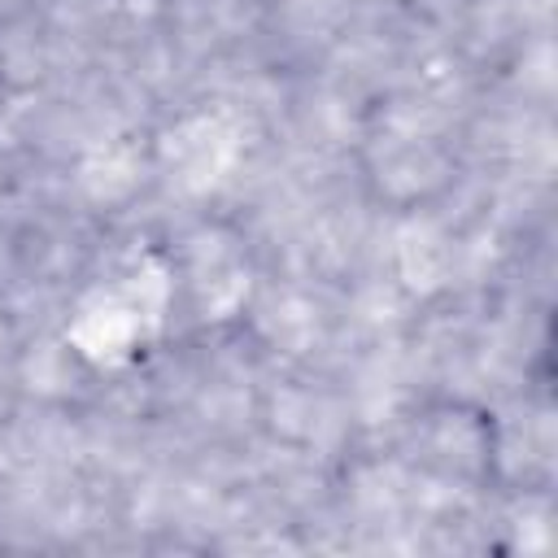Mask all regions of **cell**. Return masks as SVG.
I'll use <instances>...</instances> for the list:
<instances>
[{
    "label": "cell",
    "mask_w": 558,
    "mask_h": 558,
    "mask_svg": "<svg viewBox=\"0 0 558 558\" xmlns=\"http://www.w3.org/2000/svg\"><path fill=\"white\" fill-rule=\"evenodd\" d=\"M357 170L366 192L392 214L427 209L458 183L449 135L410 109H379L371 118L357 144Z\"/></svg>",
    "instance_id": "6da1fadb"
},
{
    "label": "cell",
    "mask_w": 558,
    "mask_h": 558,
    "mask_svg": "<svg viewBox=\"0 0 558 558\" xmlns=\"http://www.w3.org/2000/svg\"><path fill=\"white\" fill-rule=\"evenodd\" d=\"M405 453L427 475L449 484H484L497 471V427L493 414L462 401L423 405L405 427Z\"/></svg>",
    "instance_id": "7a4b0ae2"
},
{
    "label": "cell",
    "mask_w": 558,
    "mask_h": 558,
    "mask_svg": "<svg viewBox=\"0 0 558 558\" xmlns=\"http://www.w3.org/2000/svg\"><path fill=\"white\" fill-rule=\"evenodd\" d=\"M0 100H4V74H0Z\"/></svg>",
    "instance_id": "3957f363"
}]
</instances>
